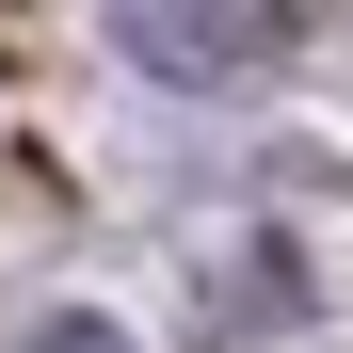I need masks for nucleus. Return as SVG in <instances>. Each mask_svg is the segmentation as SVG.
<instances>
[{
  "mask_svg": "<svg viewBox=\"0 0 353 353\" xmlns=\"http://www.w3.org/2000/svg\"><path fill=\"white\" fill-rule=\"evenodd\" d=\"M17 353H129V321H97V305H48V321H32Z\"/></svg>",
  "mask_w": 353,
  "mask_h": 353,
  "instance_id": "obj_2",
  "label": "nucleus"
},
{
  "mask_svg": "<svg viewBox=\"0 0 353 353\" xmlns=\"http://www.w3.org/2000/svg\"><path fill=\"white\" fill-rule=\"evenodd\" d=\"M112 48H129L145 81L209 97V81H257L289 48V0H112Z\"/></svg>",
  "mask_w": 353,
  "mask_h": 353,
  "instance_id": "obj_1",
  "label": "nucleus"
}]
</instances>
